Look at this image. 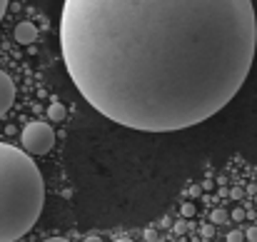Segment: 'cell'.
<instances>
[{"label":"cell","instance_id":"cell-1","mask_svg":"<svg viewBox=\"0 0 257 242\" xmlns=\"http://www.w3.org/2000/svg\"><path fill=\"white\" fill-rule=\"evenodd\" d=\"M257 48L252 0H65L63 63L78 92L138 133L217 115L245 85Z\"/></svg>","mask_w":257,"mask_h":242},{"label":"cell","instance_id":"cell-2","mask_svg":"<svg viewBox=\"0 0 257 242\" xmlns=\"http://www.w3.org/2000/svg\"><path fill=\"white\" fill-rule=\"evenodd\" d=\"M45 205L40 167L20 148L0 143V242H15L33 230Z\"/></svg>","mask_w":257,"mask_h":242},{"label":"cell","instance_id":"cell-3","mask_svg":"<svg viewBox=\"0 0 257 242\" xmlns=\"http://www.w3.org/2000/svg\"><path fill=\"white\" fill-rule=\"evenodd\" d=\"M20 143H23V153L25 155H48L55 145V133L48 123L43 120H35V123H28L23 128V135H20Z\"/></svg>","mask_w":257,"mask_h":242},{"label":"cell","instance_id":"cell-4","mask_svg":"<svg viewBox=\"0 0 257 242\" xmlns=\"http://www.w3.org/2000/svg\"><path fill=\"white\" fill-rule=\"evenodd\" d=\"M13 100H15V82L5 70H0V117L13 107Z\"/></svg>","mask_w":257,"mask_h":242},{"label":"cell","instance_id":"cell-5","mask_svg":"<svg viewBox=\"0 0 257 242\" xmlns=\"http://www.w3.org/2000/svg\"><path fill=\"white\" fill-rule=\"evenodd\" d=\"M15 43H20V45H30L35 38H38V28L30 23V20H23V23H18L15 25Z\"/></svg>","mask_w":257,"mask_h":242},{"label":"cell","instance_id":"cell-6","mask_svg":"<svg viewBox=\"0 0 257 242\" xmlns=\"http://www.w3.org/2000/svg\"><path fill=\"white\" fill-rule=\"evenodd\" d=\"M65 115H68V110H65V105H63V102H53V105L48 107V117H50L53 123H63V120H65Z\"/></svg>","mask_w":257,"mask_h":242},{"label":"cell","instance_id":"cell-7","mask_svg":"<svg viewBox=\"0 0 257 242\" xmlns=\"http://www.w3.org/2000/svg\"><path fill=\"white\" fill-rule=\"evenodd\" d=\"M227 210H222V207H217V210H212V215H210V220L215 222V225H222V222H227Z\"/></svg>","mask_w":257,"mask_h":242},{"label":"cell","instance_id":"cell-8","mask_svg":"<svg viewBox=\"0 0 257 242\" xmlns=\"http://www.w3.org/2000/svg\"><path fill=\"white\" fill-rule=\"evenodd\" d=\"M180 212H182V217H192V215H195V205H192V202H185V205L180 207Z\"/></svg>","mask_w":257,"mask_h":242},{"label":"cell","instance_id":"cell-9","mask_svg":"<svg viewBox=\"0 0 257 242\" xmlns=\"http://www.w3.org/2000/svg\"><path fill=\"white\" fill-rule=\"evenodd\" d=\"M245 240V235L240 232V230H232V232H227V242H242Z\"/></svg>","mask_w":257,"mask_h":242},{"label":"cell","instance_id":"cell-10","mask_svg":"<svg viewBox=\"0 0 257 242\" xmlns=\"http://www.w3.org/2000/svg\"><path fill=\"white\" fill-rule=\"evenodd\" d=\"M212 232H215V227H212V225H202V227H200V235H202L205 240H210V237H212Z\"/></svg>","mask_w":257,"mask_h":242},{"label":"cell","instance_id":"cell-11","mask_svg":"<svg viewBox=\"0 0 257 242\" xmlns=\"http://www.w3.org/2000/svg\"><path fill=\"white\" fill-rule=\"evenodd\" d=\"M242 235H245L250 242H257V225H252V227H250L247 232H242Z\"/></svg>","mask_w":257,"mask_h":242},{"label":"cell","instance_id":"cell-12","mask_svg":"<svg viewBox=\"0 0 257 242\" xmlns=\"http://www.w3.org/2000/svg\"><path fill=\"white\" fill-rule=\"evenodd\" d=\"M245 215H247V212H245L242 207H235V210H232V220H237V222L245 220Z\"/></svg>","mask_w":257,"mask_h":242},{"label":"cell","instance_id":"cell-13","mask_svg":"<svg viewBox=\"0 0 257 242\" xmlns=\"http://www.w3.org/2000/svg\"><path fill=\"white\" fill-rule=\"evenodd\" d=\"M230 195H232V200H240V197L245 195V190H242V187H232V192H230Z\"/></svg>","mask_w":257,"mask_h":242},{"label":"cell","instance_id":"cell-14","mask_svg":"<svg viewBox=\"0 0 257 242\" xmlns=\"http://www.w3.org/2000/svg\"><path fill=\"white\" fill-rule=\"evenodd\" d=\"M185 230H187V225H185V220H180V222H175V232H177V235H182Z\"/></svg>","mask_w":257,"mask_h":242},{"label":"cell","instance_id":"cell-15","mask_svg":"<svg viewBox=\"0 0 257 242\" xmlns=\"http://www.w3.org/2000/svg\"><path fill=\"white\" fill-rule=\"evenodd\" d=\"M187 192H190V197H197V195L202 192V187H200V185H192V187H190Z\"/></svg>","mask_w":257,"mask_h":242},{"label":"cell","instance_id":"cell-16","mask_svg":"<svg viewBox=\"0 0 257 242\" xmlns=\"http://www.w3.org/2000/svg\"><path fill=\"white\" fill-rule=\"evenodd\" d=\"M5 10H8V0H0V20H3V15H5Z\"/></svg>","mask_w":257,"mask_h":242},{"label":"cell","instance_id":"cell-17","mask_svg":"<svg viewBox=\"0 0 257 242\" xmlns=\"http://www.w3.org/2000/svg\"><path fill=\"white\" fill-rule=\"evenodd\" d=\"M83 242H102V240H100L97 235H87V237H85V240H83Z\"/></svg>","mask_w":257,"mask_h":242},{"label":"cell","instance_id":"cell-18","mask_svg":"<svg viewBox=\"0 0 257 242\" xmlns=\"http://www.w3.org/2000/svg\"><path fill=\"white\" fill-rule=\"evenodd\" d=\"M145 237H148V240L153 242V240H155V237H158V235H155V230H148V232H145Z\"/></svg>","mask_w":257,"mask_h":242},{"label":"cell","instance_id":"cell-19","mask_svg":"<svg viewBox=\"0 0 257 242\" xmlns=\"http://www.w3.org/2000/svg\"><path fill=\"white\" fill-rule=\"evenodd\" d=\"M43 242H70V240H65V237H50V240H43Z\"/></svg>","mask_w":257,"mask_h":242},{"label":"cell","instance_id":"cell-20","mask_svg":"<svg viewBox=\"0 0 257 242\" xmlns=\"http://www.w3.org/2000/svg\"><path fill=\"white\" fill-rule=\"evenodd\" d=\"M117 242H133V240H130V237H120Z\"/></svg>","mask_w":257,"mask_h":242}]
</instances>
